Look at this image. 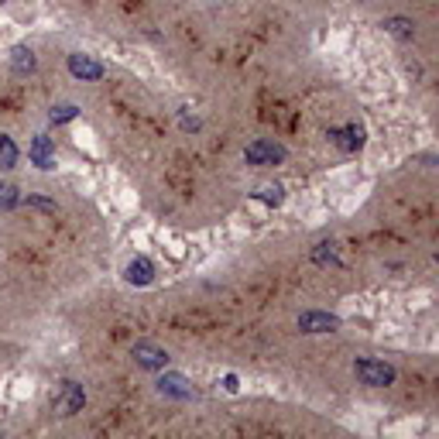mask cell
Listing matches in <instances>:
<instances>
[{
  "mask_svg": "<svg viewBox=\"0 0 439 439\" xmlns=\"http://www.w3.org/2000/svg\"><path fill=\"white\" fill-rule=\"evenodd\" d=\"M354 374L360 378V385H367V388H388V385H395V367L374 357L354 360Z\"/></svg>",
  "mask_w": 439,
  "mask_h": 439,
  "instance_id": "6da1fadb",
  "label": "cell"
},
{
  "mask_svg": "<svg viewBox=\"0 0 439 439\" xmlns=\"http://www.w3.org/2000/svg\"><path fill=\"white\" fill-rule=\"evenodd\" d=\"M285 148L275 144V141H265V137H258V141H251L247 148H244V161L247 165H254V168H268V165H278L285 161Z\"/></svg>",
  "mask_w": 439,
  "mask_h": 439,
  "instance_id": "7a4b0ae2",
  "label": "cell"
},
{
  "mask_svg": "<svg viewBox=\"0 0 439 439\" xmlns=\"http://www.w3.org/2000/svg\"><path fill=\"white\" fill-rule=\"evenodd\" d=\"M82 405H86L82 385H76V381H62V388H59L55 399H52V412H55V415H76V412H82Z\"/></svg>",
  "mask_w": 439,
  "mask_h": 439,
  "instance_id": "3957f363",
  "label": "cell"
},
{
  "mask_svg": "<svg viewBox=\"0 0 439 439\" xmlns=\"http://www.w3.org/2000/svg\"><path fill=\"white\" fill-rule=\"evenodd\" d=\"M131 357L137 360L141 367H148V371H165L168 367V350H161L158 343H151V340H137Z\"/></svg>",
  "mask_w": 439,
  "mask_h": 439,
  "instance_id": "277c9868",
  "label": "cell"
},
{
  "mask_svg": "<svg viewBox=\"0 0 439 439\" xmlns=\"http://www.w3.org/2000/svg\"><path fill=\"white\" fill-rule=\"evenodd\" d=\"M28 158H31V165L35 168H41V172H52L59 161H55V144L45 137V134H35L31 137V144H28Z\"/></svg>",
  "mask_w": 439,
  "mask_h": 439,
  "instance_id": "5b68a950",
  "label": "cell"
},
{
  "mask_svg": "<svg viewBox=\"0 0 439 439\" xmlns=\"http://www.w3.org/2000/svg\"><path fill=\"white\" fill-rule=\"evenodd\" d=\"M69 73L76 76V80L82 82H96V80H103V66L96 62V59H89V55H82V52H76V55H69Z\"/></svg>",
  "mask_w": 439,
  "mask_h": 439,
  "instance_id": "8992f818",
  "label": "cell"
},
{
  "mask_svg": "<svg viewBox=\"0 0 439 439\" xmlns=\"http://www.w3.org/2000/svg\"><path fill=\"white\" fill-rule=\"evenodd\" d=\"M155 388H158L161 395H168V399H193V385H189L186 374H168L165 371Z\"/></svg>",
  "mask_w": 439,
  "mask_h": 439,
  "instance_id": "52a82bcc",
  "label": "cell"
},
{
  "mask_svg": "<svg viewBox=\"0 0 439 439\" xmlns=\"http://www.w3.org/2000/svg\"><path fill=\"white\" fill-rule=\"evenodd\" d=\"M329 141H333V144H340L343 151H357L360 144H364V127H357V124L333 127V131H329Z\"/></svg>",
  "mask_w": 439,
  "mask_h": 439,
  "instance_id": "ba28073f",
  "label": "cell"
},
{
  "mask_svg": "<svg viewBox=\"0 0 439 439\" xmlns=\"http://www.w3.org/2000/svg\"><path fill=\"white\" fill-rule=\"evenodd\" d=\"M340 326L336 316H329V313H302L299 316V329L302 333H333Z\"/></svg>",
  "mask_w": 439,
  "mask_h": 439,
  "instance_id": "9c48e42d",
  "label": "cell"
},
{
  "mask_svg": "<svg viewBox=\"0 0 439 439\" xmlns=\"http://www.w3.org/2000/svg\"><path fill=\"white\" fill-rule=\"evenodd\" d=\"M124 278L131 285H151L155 281V265L141 254V258H131V265L124 268Z\"/></svg>",
  "mask_w": 439,
  "mask_h": 439,
  "instance_id": "30bf717a",
  "label": "cell"
},
{
  "mask_svg": "<svg viewBox=\"0 0 439 439\" xmlns=\"http://www.w3.org/2000/svg\"><path fill=\"white\" fill-rule=\"evenodd\" d=\"M10 69H14L17 76L35 73V52H31L28 45H14V48H10Z\"/></svg>",
  "mask_w": 439,
  "mask_h": 439,
  "instance_id": "8fae6325",
  "label": "cell"
},
{
  "mask_svg": "<svg viewBox=\"0 0 439 439\" xmlns=\"http://www.w3.org/2000/svg\"><path fill=\"white\" fill-rule=\"evenodd\" d=\"M388 35H395V38H401V41H412L415 38V24L408 21V17H388L385 24H381Z\"/></svg>",
  "mask_w": 439,
  "mask_h": 439,
  "instance_id": "7c38bea8",
  "label": "cell"
},
{
  "mask_svg": "<svg viewBox=\"0 0 439 439\" xmlns=\"http://www.w3.org/2000/svg\"><path fill=\"white\" fill-rule=\"evenodd\" d=\"M14 165H17V144H14L7 134H0V168L10 172Z\"/></svg>",
  "mask_w": 439,
  "mask_h": 439,
  "instance_id": "4fadbf2b",
  "label": "cell"
},
{
  "mask_svg": "<svg viewBox=\"0 0 439 439\" xmlns=\"http://www.w3.org/2000/svg\"><path fill=\"white\" fill-rule=\"evenodd\" d=\"M254 200L268 202V206H281V200H285V189H281L278 182H268V186H261V189L254 193Z\"/></svg>",
  "mask_w": 439,
  "mask_h": 439,
  "instance_id": "5bb4252c",
  "label": "cell"
},
{
  "mask_svg": "<svg viewBox=\"0 0 439 439\" xmlns=\"http://www.w3.org/2000/svg\"><path fill=\"white\" fill-rule=\"evenodd\" d=\"M17 202H21V189H17V186H10V182H0V213L14 209Z\"/></svg>",
  "mask_w": 439,
  "mask_h": 439,
  "instance_id": "9a60e30c",
  "label": "cell"
},
{
  "mask_svg": "<svg viewBox=\"0 0 439 439\" xmlns=\"http://www.w3.org/2000/svg\"><path fill=\"white\" fill-rule=\"evenodd\" d=\"M313 261H316V265H336V244H333V240H322V244H316V251H313Z\"/></svg>",
  "mask_w": 439,
  "mask_h": 439,
  "instance_id": "2e32d148",
  "label": "cell"
},
{
  "mask_svg": "<svg viewBox=\"0 0 439 439\" xmlns=\"http://www.w3.org/2000/svg\"><path fill=\"white\" fill-rule=\"evenodd\" d=\"M52 124H66V120H73V117H80V107L76 103H62V107H52Z\"/></svg>",
  "mask_w": 439,
  "mask_h": 439,
  "instance_id": "e0dca14e",
  "label": "cell"
},
{
  "mask_svg": "<svg viewBox=\"0 0 439 439\" xmlns=\"http://www.w3.org/2000/svg\"><path fill=\"white\" fill-rule=\"evenodd\" d=\"M24 206H35V209H45V213H55L59 206H55V200H45V196H28V200H21Z\"/></svg>",
  "mask_w": 439,
  "mask_h": 439,
  "instance_id": "ac0fdd59",
  "label": "cell"
}]
</instances>
